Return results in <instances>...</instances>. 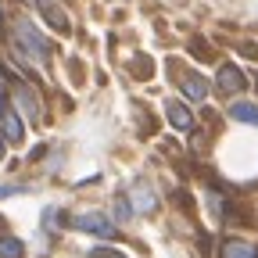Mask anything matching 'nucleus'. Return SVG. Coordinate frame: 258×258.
I'll return each instance as SVG.
<instances>
[{
  "mask_svg": "<svg viewBox=\"0 0 258 258\" xmlns=\"http://www.w3.org/2000/svg\"><path fill=\"white\" fill-rule=\"evenodd\" d=\"M0 158H4V137H0Z\"/></svg>",
  "mask_w": 258,
  "mask_h": 258,
  "instance_id": "13",
  "label": "nucleus"
},
{
  "mask_svg": "<svg viewBox=\"0 0 258 258\" xmlns=\"http://www.w3.org/2000/svg\"><path fill=\"white\" fill-rule=\"evenodd\" d=\"M230 118L247 122V125L258 129V104H254V101H237V104H230Z\"/></svg>",
  "mask_w": 258,
  "mask_h": 258,
  "instance_id": "9",
  "label": "nucleus"
},
{
  "mask_svg": "<svg viewBox=\"0 0 258 258\" xmlns=\"http://www.w3.org/2000/svg\"><path fill=\"white\" fill-rule=\"evenodd\" d=\"M165 118L179 129V133H194V111L183 101H165Z\"/></svg>",
  "mask_w": 258,
  "mask_h": 258,
  "instance_id": "5",
  "label": "nucleus"
},
{
  "mask_svg": "<svg viewBox=\"0 0 258 258\" xmlns=\"http://www.w3.org/2000/svg\"><path fill=\"white\" fill-rule=\"evenodd\" d=\"M129 205H133V212H137V215H151V212L158 208V194L140 179L133 190H129Z\"/></svg>",
  "mask_w": 258,
  "mask_h": 258,
  "instance_id": "4",
  "label": "nucleus"
},
{
  "mask_svg": "<svg viewBox=\"0 0 258 258\" xmlns=\"http://www.w3.org/2000/svg\"><path fill=\"white\" fill-rule=\"evenodd\" d=\"M25 186L22 183H0V201H4V198H11V194H22Z\"/></svg>",
  "mask_w": 258,
  "mask_h": 258,
  "instance_id": "12",
  "label": "nucleus"
},
{
  "mask_svg": "<svg viewBox=\"0 0 258 258\" xmlns=\"http://www.w3.org/2000/svg\"><path fill=\"white\" fill-rule=\"evenodd\" d=\"M72 226L79 233H90V237H101V240H115L118 230H115V222L104 215V212H79L72 215Z\"/></svg>",
  "mask_w": 258,
  "mask_h": 258,
  "instance_id": "2",
  "label": "nucleus"
},
{
  "mask_svg": "<svg viewBox=\"0 0 258 258\" xmlns=\"http://www.w3.org/2000/svg\"><path fill=\"white\" fill-rule=\"evenodd\" d=\"M0 258H25V244L18 237H0Z\"/></svg>",
  "mask_w": 258,
  "mask_h": 258,
  "instance_id": "11",
  "label": "nucleus"
},
{
  "mask_svg": "<svg viewBox=\"0 0 258 258\" xmlns=\"http://www.w3.org/2000/svg\"><path fill=\"white\" fill-rule=\"evenodd\" d=\"M179 90H183L186 101L205 104V97H208V79H205V76H198V72H190V76H183V79H179Z\"/></svg>",
  "mask_w": 258,
  "mask_h": 258,
  "instance_id": "6",
  "label": "nucleus"
},
{
  "mask_svg": "<svg viewBox=\"0 0 258 258\" xmlns=\"http://www.w3.org/2000/svg\"><path fill=\"white\" fill-rule=\"evenodd\" d=\"M22 137H25V125H22L18 111H11V108H8V111H4V140H15V144H18Z\"/></svg>",
  "mask_w": 258,
  "mask_h": 258,
  "instance_id": "10",
  "label": "nucleus"
},
{
  "mask_svg": "<svg viewBox=\"0 0 258 258\" xmlns=\"http://www.w3.org/2000/svg\"><path fill=\"white\" fill-rule=\"evenodd\" d=\"M247 86V79H244V72L237 69V64H219V72H215V90L219 93H240Z\"/></svg>",
  "mask_w": 258,
  "mask_h": 258,
  "instance_id": "3",
  "label": "nucleus"
},
{
  "mask_svg": "<svg viewBox=\"0 0 258 258\" xmlns=\"http://www.w3.org/2000/svg\"><path fill=\"white\" fill-rule=\"evenodd\" d=\"M222 258H258V247L247 244V240L230 237V240H222Z\"/></svg>",
  "mask_w": 258,
  "mask_h": 258,
  "instance_id": "8",
  "label": "nucleus"
},
{
  "mask_svg": "<svg viewBox=\"0 0 258 258\" xmlns=\"http://www.w3.org/2000/svg\"><path fill=\"white\" fill-rule=\"evenodd\" d=\"M15 108L25 115V118H32V122H40V97L32 93L29 86H15Z\"/></svg>",
  "mask_w": 258,
  "mask_h": 258,
  "instance_id": "7",
  "label": "nucleus"
},
{
  "mask_svg": "<svg viewBox=\"0 0 258 258\" xmlns=\"http://www.w3.org/2000/svg\"><path fill=\"white\" fill-rule=\"evenodd\" d=\"M15 43H18V50L25 54V57H32V61H50V43H47V36L32 25V22H15Z\"/></svg>",
  "mask_w": 258,
  "mask_h": 258,
  "instance_id": "1",
  "label": "nucleus"
}]
</instances>
